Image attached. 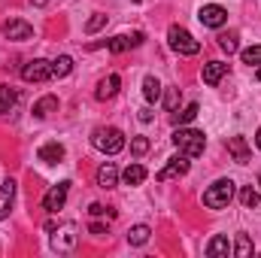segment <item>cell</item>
I'll use <instances>...</instances> for the list:
<instances>
[{"label": "cell", "instance_id": "cell-1", "mask_svg": "<svg viewBox=\"0 0 261 258\" xmlns=\"http://www.w3.org/2000/svg\"><path fill=\"white\" fill-rule=\"evenodd\" d=\"M173 146L186 155V158H197V155H203V146H206V134L197 128H179L173 131Z\"/></svg>", "mask_w": 261, "mask_h": 258}, {"label": "cell", "instance_id": "cell-2", "mask_svg": "<svg viewBox=\"0 0 261 258\" xmlns=\"http://www.w3.org/2000/svg\"><path fill=\"white\" fill-rule=\"evenodd\" d=\"M91 143H94V149H100L103 155H119V152L125 149V134L119 128H113V125H103V128H94Z\"/></svg>", "mask_w": 261, "mask_h": 258}, {"label": "cell", "instance_id": "cell-3", "mask_svg": "<svg viewBox=\"0 0 261 258\" xmlns=\"http://www.w3.org/2000/svg\"><path fill=\"white\" fill-rule=\"evenodd\" d=\"M234 192H237L234 179H216V183L203 192V207H210V210H225V207L234 200Z\"/></svg>", "mask_w": 261, "mask_h": 258}, {"label": "cell", "instance_id": "cell-4", "mask_svg": "<svg viewBox=\"0 0 261 258\" xmlns=\"http://www.w3.org/2000/svg\"><path fill=\"white\" fill-rule=\"evenodd\" d=\"M167 40H170V49L179 52V55H197V52H200V43H197L186 28H179V24H170Z\"/></svg>", "mask_w": 261, "mask_h": 258}, {"label": "cell", "instance_id": "cell-5", "mask_svg": "<svg viewBox=\"0 0 261 258\" xmlns=\"http://www.w3.org/2000/svg\"><path fill=\"white\" fill-rule=\"evenodd\" d=\"M76 243H79V228H76V222H64V225H58V228L52 231V249H55V252H73Z\"/></svg>", "mask_w": 261, "mask_h": 258}, {"label": "cell", "instance_id": "cell-6", "mask_svg": "<svg viewBox=\"0 0 261 258\" xmlns=\"http://www.w3.org/2000/svg\"><path fill=\"white\" fill-rule=\"evenodd\" d=\"M21 79L24 82H49L52 79V61H43V58H34L21 67Z\"/></svg>", "mask_w": 261, "mask_h": 258}, {"label": "cell", "instance_id": "cell-7", "mask_svg": "<svg viewBox=\"0 0 261 258\" xmlns=\"http://www.w3.org/2000/svg\"><path fill=\"white\" fill-rule=\"evenodd\" d=\"M189 167H192V164H189V158L179 152L176 158H170V161L155 173V179H158V183H170V179H176V176H186V173H189Z\"/></svg>", "mask_w": 261, "mask_h": 258}, {"label": "cell", "instance_id": "cell-8", "mask_svg": "<svg viewBox=\"0 0 261 258\" xmlns=\"http://www.w3.org/2000/svg\"><path fill=\"white\" fill-rule=\"evenodd\" d=\"M197 18H200L203 28H222V24L228 21V9L219 6V3H206V6H200Z\"/></svg>", "mask_w": 261, "mask_h": 258}, {"label": "cell", "instance_id": "cell-9", "mask_svg": "<svg viewBox=\"0 0 261 258\" xmlns=\"http://www.w3.org/2000/svg\"><path fill=\"white\" fill-rule=\"evenodd\" d=\"M3 37L12 40V43H24V40L34 37V28L21 18H9V21H3Z\"/></svg>", "mask_w": 261, "mask_h": 258}, {"label": "cell", "instance_id": "cell-10", "mask_svg": "<svg viewBox=\"0 0 261 258\" xmlns=\"http://www.w3.org/2000/svg\"><path fill=\"white\" fill-rule=\"evenodd\" d=\"M67 192H70V183H58V186H52L49 192H46V197H43V210L46 213H58L61 207L67 203Z\"/></svg>", "mask_w": 261, "mask_h": 258}, {"label": "cell", "instance_id": "cell-11", "mask_svg": "<svg viewBox=\"0 0 261 258\" xmlns=\"http://www.w3.org/2000/svg\"><path fill=\"white\" fill-rule=\"evenodd\" d=\"M119 88H122V76H119V73H110L107 79H100L94 97H97V100H113V97L119 94Z\"/></svg>", "mask_w": 261, "mask_h": 258}, {"label": "cell", "instance_id": "cell-12", "mask_svg": "<svg viewBox=\"0 0 261 258\" xmlns=\"http://www.w3.org/2000/svg\"><path fill=\"white\" fill-rule=\"evenodd\" d=\"M228 152L237 164H249L252 161V152H249V143L246 137H228Z\"/></svg>", "mask_w": 261, "mask_h": 258}, {"label": "cell", "instance_id": "cell-13", "mask_svg": "<svg viewBox=\"0 0 261 258\" xmlns=\"http://www.w3.org/2000/svg\"><path fill=\"white\" fill-rule=\"evenodd\" d=\"M12 200H15V179H6V183L0 186V222L9 216Z\"/></svg>", "mask_w": 261, "mask_h": 258}, {"label": "cell", "instance_id": "cell-14", "mask_svg": "<svg viewBox=\"0 0 261 258\" xmlns=\"http://www.w3.org/2000/svg\"><path fill=\"white\" fill-rule=\"evenodd\" d=\"M37 158H40V161H46V164H58V161L64 158V146H61V143H55V140H52V143H43V146H40V152H37Z\"/></svg>", "mask_w": 261, "mask_h": 258}, {"label": "cell", "instance_id": "cell-15", "mask_svg": "<svg viewBox=\"0 0 261 258\" xmlns=\"http://www.w3.org/2000/svg\"><path fill=\"white\" fill-rule=\"evenodd\" d=\"M97 186L100 189H116L119 186V167L113 161H107L100 170H97Z\"/></svg>", "mask_w": 261, "mask_h": 258}, {"label": "cell", "instance_id": "cell-16", "mask_svg": "<svg viewBox=\"0 0 261 258\" xmlns=\"http://www.w3.org/2000/svg\"><path fill=\"white\" fill-rule=\"evenodd\" d=\"M225 73H228V64L225 61H210V64H203V82L206 85H219Z\"/></svg>", "mask_w": 261, "mask_h": 258}, {"label": "cell", "instance_id": "cell-17", "mask_svg": "<svg viewBox=\"0 0 261 258\" xmlns=\"http://www.w3.org/2000/svg\"><path fill=\"white\" fill-rule=\"evenodd\" d=\"M55 110H58V97H55V94H46V97H40V100L34 104L31 113H34V119H46V116L55 113Z\"/></svg>", "mask_w": 261, "mask_h": 258}, {"label": "cell", "instance_id": "cell-18", "mask_svg": "<svg viewBox=\"0 0 261 258\" xmlns=\"http://www.w3.org/2000/svg\"><path fill=\"white\" fill-rule=\"evenodd\" d=\"M143 97H146L149 107L161 100V82H158L155 76H146V79H143Z\"/></svg>", "mask_w": 261, "mask_h": 258}, {"label": "cell", "instance_id": "cell-19", "mask_svg": "<svg viewBox=\"0 0 261 258\" xmlns=\"http://www.w3.org/2000/svg\"><path fill=\"white\" fill-rule=\"evenodd\" d=\"M149 237H152V228H149V225H134V228L128 231V243L130 246H146Z\"/></svg>", "mask_w": 261, "mask_h": 258}, {"label": "cell", "instance_id": "cell-20", "mask_svg": "<svg viewBox=\"0 0 261 258\" xmlns=\"http://www.w3.org/2000/svg\"><path fill=\"white\" fill-rule=\"evenodd\" d=\"M231 252V243H228V237H213L210 243H206V255L210 258H222V255H228Z\"/></svg>", "mask_w": 261, "mask_h": 258}, {"label": "cell", "instance_id": "cell-21", "mask_svg": "<svg viewBox=\"0 0 261 258\" xmlns=\"http://www.w3.org/2000/svg\"><path fill=\"white\" fill-rule=\"evenodd\" d=\"M146 176H149V173H146V167H143V164H128V167H125V173H122L125 186H140Z\"/></svg>", "mask_w": 261, "mask_h": 258}, {"label": "cell", "instance_id": "cell-22", "mask_svg": "<svg viewBox=\"0 0 261 258\" xmlns=\"http://www.w3.org/2000/svg\"><path fill=\"white\" fill-rule=\"evenodd\" d=\"M73 73V58L70 55H58L55 61H52V79H64Z\"/></svg>", "mask_w": 261, "mask_h": 258}, {"label": "cell", "instance_id": "cell-23", "mask_svg": "<svg viewBox=\"0 0 261 258\" xmlns=\"http://www.w3.org/2000/svg\"><path fill=\"white\" fill-rule=\"evenodd\" d=\"M240 37L234 34V31H222L219 34V49L222 52H228V55H234V52H240V43H237Z\"/></svg>", "mask_w": 261, "mask_h": 258}, {"label": "cell", "instance_id": "cell-24", "mask_svg": "<svg viewBox=\"0 0 261 258\" xmlns=\"http://www.w3.org/2000/svg\"><path fill=\"white\" fill-rule=\"evenodd\" d=\"M15 100H18V91H15L12 85H0V116L9 113V110L15 107Z\"/></svg>", "mask_w": 261, "mask_h": 258}, {"label": "cell", "instance_id": "cell-25", "mask_svg": "<svg viewBox=\"0 0 261 258\" xmlns=\"http://www.w3.org/2000/svg\"><path fill=\"white\" fill-rule=\"evenodd\" d=\"M258 200H261V194L255 192L252 186H243V189H240V203H243L246 210H255V207H258Z\"/></svg>", "mask_w": 261, "mask_h": 258}, {"label": "cell", "instance_id": "cell-26", "mask_svg": "<svg viewBox=\"0 0 261 258\" xmlns=\"http://www.w3.org/2000/svg\"><path fill=\"white\" fill-rule=\"evenodd\" d=\"M197 113H200V107H197V104H189L182 113H173V122H176V125H189V122L197 119Z\"/></svg>", "mask_w": 261, "mask_h": 258}, {"label": "cell", "instance_id": "cell-27", "mask_svg": "<svg viewBox=\"0 0 261 258\" xmlns=\"http://www.w3.org/2000/svg\"><path fill=\"white\" fill-rule=\"evenodd\" d=\"M234 255L237 258H249L252 255V240L246 234H237V246H234Z\"/></svg>", "mask_w": 261, "mask_h": 258}, {"label": "cell", "instance_id": "cell-28", "mask_svg": "<svg viewBox=\"0 0 261 258\" xmlns=\"http://www.w3.org/2000/svg\"><path fill=\"white\" fill-rule=\"evenodd\" d=\"M103 24H107V15H103V12H94V15L85 21V34H97Z\"/></svg>", "mask_w": 261, "mask_h": 258}, {"label": "cell", "instance_id": "cell-29", "mask_svg": "<svg viewBox=\"0 0 261 258\" xmlns=\"http://www.w3.org/2000/svg\"><path fill=\"white\" fill-rule=\"evenodd\" d=\"M146 152H149V137H134V140H130V155L140 158V155H146Z\"/></svg>", "mask_w": 261, "mask_h": 258}, {"label": "cell", "instance_id": "cell-30", "mask_svg": "<svg viewBox=\"0 0 261 258\" xmlns=\"http://www.w3.org/2000/svg\"><path fill=\"white\" fill-rule=\"evenodd\" d=\"M240 58H243V64H261V46H249V49H243Z\"/></svg>", "mask_w": 261, "mask_h": 258}, {"label": "cell", "instance_id": "cell-31", "mask_svg": "<svg viewBox=\"0 0 261 258\" xmlns=\"http://www.w3.org/2000/svg\"><path fill=\"white\" fill-rule=\"evenodd\" d=\"M164 107H167V113H176V107H179V88H167Z\"/></svg>", "mask_w": 261, "mask_h": 258}, {"label": "cell", "instance_id": "cell-32", "mask_svg": "<svg viewBox=\"0 0 261 258\" xmlns=\"http://www.w3.org/2000/svg\"><path fill=\"white\" fill-rule=\"evenodd\" d=\"M88 231H91L94 237H103V234H107V225H100V222H91V225H88Z\"/></svg>", "mask_w": 261, "mask_h": 258}, {"label": "cell", "instance_id": "cell-33", "mask_svg": "<svg viewBox=\"0 0 261 258\" xmlns=\"http://www.w3.org/2000/svg\"><path fill=\"white\" fill-rule=\"evenodd\" d=\"M152 119H155V116H152V110H149V107H143V110H140V122H146V125H149Z\"/></svg>", "mask_w": 261, "mask_h": 258}, {"label": "cell", "instance_id": "cell-34", "mask_svg": "<svg viewBox=\"0 0 261 258\" xmlns=\"http://www.w3.org/2000/svg\"><path fill=\"white\" fill-rule=\"evenodd\" d=\"M88 213H91V216H103V213H107V207H103V203H91V207H88Z\"/></svg>", "mask_w": 261, "mask_h": 258}, {"label": "cell", "instance_id": "cell-35", "mask_svg": "<svg viewBox=\"0 0 261 258\" xmlns=\"http://www.w3.org/2000/svg\"><path fill=\"white\" fill-rule=\"evenodd\" d=\"M255 146H258V149H261V128L255 131Z\"/></svg>", "mask_w": 261, "mask_h": 258}, {"label": "cell", "instance_id": "cell-36", "mask_svg": "<svg viewBox=\"0 0 261 258\" xmlns=\"http://www.w3.org/2000/svg\"><path fill=\"white\" fill-rule=\"evenodd\" d=\"M31 3H37V6H46V0H31Z\"/></svg>", "mask_w": 261, "mask_h": 258}, {"label": "cell", "instance_id": "cell-37", "mask_svg": "<svg viewBox=\"0 0 261 258\" xmlns=\"http://www.w3.org/2000/svg\"><path fill=\"white\" fill-rule=\"evenodd\" d=\"M258 82H261V70H258Z\"/></svg>", "mask_w": 261, "mask_h": 258}, {"label": "cell", "instance_id": "cell-38", "mask_svg": "<svg viewBox=\"0 0 261 258\" xmlns=\"http://www.w3.org/2000/svg\"><path fill=\"white\" fill-rule=\"evenodd\" d=\"M258 186H261V173H258Z\"/></svg>", "mask_w": 261, "mask_h": 258}]
</instances>
